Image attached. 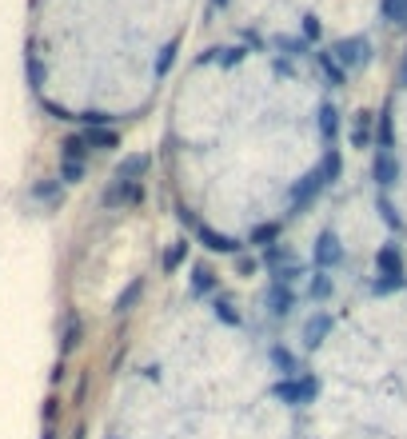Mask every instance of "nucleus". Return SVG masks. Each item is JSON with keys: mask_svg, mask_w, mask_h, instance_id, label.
Listing matches in <instances>:
<instances>
[{"mask_svg": "<svg viewBox=\"0 0 407 439\" xmlns=\"http://www.w3.org/2000/svg\"><path fill=\"white\" fill-rule=\"evenodd\" d=\"M327 332H331V316H327V311H315V316H308V324H304V343H308V347H320V343L327 340Z\"/></svg>", "mask_w": 407, "mask_h": 439, "instance_id": "9", "label": "nucleus"}, {"mask_svg": "<svg viewBox=\"0 0 407 439\" xmlns=\"http://www.w3.org/2000/svg\"><path fill=\"white\" fill-rule=\"evenodd\" d=\"M383 17L391 24H407V0H383Z\"/></svg>", "mask_w": 407, "mask_h": 439, "instance_id": "13", "label": "nucleus"}, {"mask_svg": "<svg viewBox=\"0 0 407 439\" xmlns=\"http://www.w3.org/2000/svg\"><path fill=\"white\" fill-rule=\"evenodd\" d=\"M276 395L284 399V404L304 407V404H311V399L320 395V384H315V375H308V372H300V375H284V379L276 384Z\"/></svg>", "mask_w": 407, "mask_h": 439, "instance_id": "4", "label": "nucleus"}, {"mask_svg": "<svg viewBox=\"0 0 407 439\" xmlns=\"http://www.w3.org/2000/svg\"><path fill=\"white\" fill-rule=\"evenodd\" d=\"M144 172H148L144 156H132V160L120 164L112 172V180H108V188H104V208H132V204H140Z\"/></svg>", "mask_w": 407, "mask_h": 439, "instance_id": "1", "label": "nucleus"}, {"mask_svg": "<svg viewBox=\"0 0 407 439\" xmlns=\"http://www.w3.org/2000/svg\"><path fill=\"white\" fill-rule=\"evenodd\" d=\"M404 80H407V60H404Z\"/></svg>", "mask_w": 407, "mask_h": 439, "instance_id": "16", "label": "nucleus"}, {"mask_svg": "<svg viewBox=\"0 0 407 439\" xmlns=\"http://www.w3.org/2000/svg\"><path fill=\"white\" fill-rule=\"evenodd\" d=\"M216 316H224L228 324H236V320H240V316H236V308H232L228 295H216Z\"/></svg>", "mask_w": 407, "mask_h": 439, "instance_id": "15", "label": "nucleus"}, {"mask_svg": "<svg viewBox=\"0 0 407 439\" xmlns=\"http://www.w3.org/2000/svg\"><path fill=\"white\" fill-rule=\"evenodd\" d=\"M200 240H204V248H208V252H224V256H236V252H240V244H236L232 236H224V232H212V228H200Z\"/></svg>", "mask_w": 407, "mask_h": 439, "instance_id": "10", "label": "nucleus"}, {"mask_svg": "<svg viewBox=\"0 0 407 439\" xmlns=\"http://www.w3.org/2000/svg\"><path fill=\"white\" fill-rule=\"evenodd\" d=\"M308 295L311 300H327V295H331V279H327V272H311L308 276Z\"/></svg>", "mask_w": 407, "mask_h": 439, "instance_id": "12", "label": "nucleus"}, {"mask_svg": "<svg viewBox=\"0 0 407 439\" xmlns=\"http://www.w3.org/2000/svg\"><path fill=\"white\" fill-rule=\"evenodd\" d=\"M192 288L200 295H208V292L220 288V276H212V268H196V272H192Z\"/></svg>", "mask_w": 407, "mask_h": 439, "instance_id": "11", "label": "nucleus"}, {"mask_svg": "<svg viewBox=\"0 0 407 439\" xmlns=\"http://www.w3.org/2000/svg\"><path fill=\"white\" fill-rule=\"evenodd\" d=\"M340 260H343L340 236H336L331 228H324L320 236H315V244H311V268H315V272H331Z\"/></svg>", "mask_w": 407, "mask_h": 439, "instance_id": "5", "label": "nucleus"}, {"mask_svg": "<svg viewBox=\"0 0 407 439\" xmlns=\"http://www.w3.org/2000/svg\"><path fill=\"white\" fill-rule=\"evenodd\" d=\"M320 128H324L327 140H331V136H336V128H340V116H336V108H331V104H324V108H320Z\"/></svg>", "mask_w": 407, "mask_h": 439, "instance_id": "14", "label": "nucleus"}, {"mask_svg": "<svg viewBox=\"0 0 407 439\" xmlns=\"http://www.w3.org/2000/svg\"><path fill=\"white\" fill-rule=\"evenodd\" d=\"M372 176L379 188H391L395 176H399V160H395V148H375V160H372Z\"/></svg>", "mask_w": 407, "mask_h": 439, "instance_id": "6", "label": "nucleus"}, {"mask_svg": "<svg viewBox=\"0 0 407 439\" xmlns=\"http://www.w3.org/2000/svg\"><path fill=\"white\" fill-rule=\"evenodd\" d=\"M331 56H336L343 68L367 64V40H347V44H336V49H331Z\"/></svg>", "mask_w": 407, "mask_h": 439, "instance_id": "8", "label": "nucleus"}, {"mask_svg": "<svg viewBox=\"0 0 407 439\" xmlns=\"http://www.w3.org/2000/svg\"><path fill=\"white\" fill-rule=\"evenodd\" d=\"M268 304H272V320H288L295 308V292L288 279H272V288H268Z\"/></svg>", "mask_w": 407, "mask_h": 439, "instance_id": "7", "label": "nucleus"}, {"mask_svg": "<svg viewBox=\"0 0 407 439\" xmlns=\"http://www.w3.org/2000/svg\"><path fill=\"white\" fill-rule=\"evenodd\" d=\"M407 284V268H404V248L399 244H383L375 252V292L388 295L399 292Z\"/></svg>", "mask_w": 407, "mask_h": 439, "instance_id": "3", "label": "nucleus"}, {"mask_svg": "<svg viewBox=\"0 0 407 439\" xmlns=\"http://www.w3.org/2000/svg\"><path fill=\"white\" fill-rule=\"evenodd\" d=\"M336 176H340V152H327L324 164L320 168H311V172H304V176L295 180L292 188V216H304V208H311L320 196L336 184Z\"/></svg>", "mask_w": 407, "mask_h": 439, "instance_id": "2", "label": "nucleus"}]
</instances>
